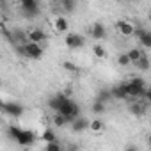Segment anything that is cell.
<instances>
[{
	"label": "cell",
	"instance_id": "1",
	"mask_svg": "<svg viewBox=\"0 0 151 151\" xmlns=\"http://www.w3.org/2000/svg\"><path fill=\"white\" fill-rule=\"evenodd\" d=\"M59 114H62V116L68 119V123L71 124L75 119L80 117V107H78V103H75L71 98H68V100L64 101V105H62V109H60Z\"/></svg>",
	"mask_w": 151,
	"mask_h": 151
},
{
	"label": "cell",
	"instance_id": "2",
	"mask_svg": "<svg viewBox=\"0 0 151 151\" xmlns=\"http://www.w3.org/2000/svg\"><path fill=\"white\" fill-rule=\"evenodd\" d=\"M130 84V100H135V98H144L146 100V91H147V86L142 78L139 77H133L128 80Z\"/></svg>",
	"mask_w": 151,
	"mask_h": 151
},
{
	"label": "cell",
	"instance_id": "3",
	"mask_svg": "<svg viewBox=\"0 0 151 151\" xmlns=\"http://www.w3.org/2000/svg\"><path fill=\"white\" fill-rule=\"evenodd\" d=\"M2 110H4V114H7V116H11V117H20V116L25 112V109H23L20 103H16V101H6V103L2 105Z\"/></svg>",
	"mask_w": 151,
	"mask_h": 151
},
{
	"label": "cell",
	"instance_id": "4",
	"mask_svg": "<svg viewBox=\"0 0 151 151\" xmlns=\"http://www.w3.org/2000/svg\"><path fill=\"white\" fill-rule=\"evenodd\" d=\"M64 41H66V46H68V48H71V50L82 48V46L86 45V39H84V36H82V34H75V32L68 34Z\"/></svg>",
	"mask_w": 151,
	"mask_h": 151
},
{
	"label": "cell",
	"instance_id": "5",
	"mask_svg": "<svg viewBox=\"0 0 151 151\" xmlns=\"http://www.w3.org/2000/svg\"><path fill=\"white\" fill-rule=\"evenodd\" d=\"M22 9L25 13L27 18H36L37 13H39V4L36 2V0H22Z\"/></svg>",
	"mask_w": 151,
	"mask_h": 151
},
{
	"label": "cell",
	"instance_id": "6",
	"mask_svg": "<svg viewBox=\"0 0 151 151\" xmlns=\"http://www.w3.org/2000/svg\"><path fill=\"white\" fill-rule=\"evenodd\" d=\"M27 37H29V43H36V45H41V43H45L48 39L46 32L43 29H37V27L27 30Z\"/></svg>",
	"mask_w": 151,
	"mask_h": 151
},
{
	"label": "cell",
	"instance_id": "7",
	"mask_svg": "<svg viewBox=\"0 0 151 151\" xmlns=\"http://www.w3.org/2000/svg\"><path fill=\"white\" fill-rule=\"evenodd\" d=\"M43 53H45V50H43L41 45H36V43H27L25 45V57L37 60V59L43 57Z\"/></svg>",
	"mask_w": 151,
	"mask_h": 151
},
{
	"label": "cell",
	"instance_id": "8",
	"mask_svg": "<svg viewBox=\"0 0 151 151\" xmlns=\"http://www.w3.org/2000/svg\"><path fill=\"white\" fill-rule=\"evenodd\" d=\"M116 29H117V32L121 34V36H132V34H135V25L132 23V22H128V20H119V22H116Z\"/></svg>",
	"mask_w": 151,
	"mask_h": 151
},
{
	"label": "cell",
	"instance_id": "9",
	"mask_svg": "<svg viewBox=\"0 0 151 151\" xmlns=\"http://www.w3.org/2000/svg\"><path fill=\"white\" fill-rule=\"evenodd\" d=\"M68 98H69V96H66V94L59 93V94H55V96H52V98L48 100V107H50L55 114H59V112H60V109H62V105H64V101H66Z\"/></svg>",
	"mask_w": 151,
	"mask_h": 151
},
{
	"label": "cell",
	"instance_id": "10",
	"mask_svg": "<svg viewBox=\"0 0 151 151\" xmlns=\"http://www.w3.org/2000/svg\"><path fill=\"white\" fill-rule=\"evenodd\" d=\"M135 36H137L139 43H140L144 48H151V30H146V29L137 27V29H135Z\"/></svg>",
	"mask_w": 151,
	"mask_h": 151
},
{
	"label": "cell",
	"instance_id": "11",
	"mask_svg": "<svg viewBox=\"0 0 151 151\" xmlns=\"http://www.w3.org/2000/svg\"><path fill=\"white\" fill-rule=\"evenodd\" d=\"M91 126V121L87 119V117H78V119H75L73 123H71V132H75V133H80V132H84V130H87Z\"/></svg>",
	"mask_w": 151,
	"mask_h": 151
},
{
	"label": "cell",
	"instance_id": "12",
	"mask_svg": "<svg viewBox=\"0 0 151 151\" xmlns=\"http://www.w3.org/2000/svg\"><path fill=\"white\" fill-rule=\"evenodd\" d=\"M89 32H91V37L96 39V41H101V39L107 37V29H105V25H101V23H94V25L89 29Z\"/></svg>",
	"mask_w": 151,
	"mask_h": 151
},
{
	"label": "cell",
	"instance_id": "13",
	"mask_svg": "<svg viewBox=\"0 0 151 151\" xmlns=\"http://www.w3.org/2000/svg\"><path fill=\"white\" fill-rule=\"evenodd\" d=\"M16 142L20 146H32L34 144V133L29 132V130H22V133H20V137H18Z\"/></svg>",
	"mask_w": 151,
	"mask_h": 151
},
{
	"label": "cell",
	"instance_id": "14",
	"mask_svg": "<svg viewBox=\"0 0 151 151\" xmlns=\"http://www.w3.org/2000/svg\"><path fill=\"white\" fill-rule=\"evenodd\" d=\"M130 112L135 116V117H142L144 114H146V105L142 103V101H132L130 103Z\"/></svg>",
	"mask_w": 151,
	"mask_h": 151
},
{
	"label": "cell",
	"instance_id": "15",
	"mask_svg": "<svg viewBox=\"0 0 151 151\" xmlns=\"http://www.w3.org/2000/svg\"><path fill=\"white\" fill-rule=\"evenodd\" d=\"M53 29H55L57 32H66V30L69 29V22H68L64 16H57L55 22H53Z\"/></svg>",
	"mask_w": 151,
	"mask_h": 151
},
{
	"label": "cell",
	"instance_id": "16",
	"mask_svg": "<svg viewBox=\"0 0 151 151\" xmlns=\"http://www.w3.org/2000/svg\"><path fill=\"white\" fill-rule=\"evenodd\" d=\"M128 57H130V60H132V64H137L140 59H142V55H144V52L140 50V48H130L128 52Z\"/></svg>",
	"mask_w": 151,
	"mask_h": 151
},
{
	"label": "cell",
	"instance_id": "17",
	"mask_svg": "<svg viewBox=\"0 0 151 151\" xmlns=\"http://www.w3.org/2000/svg\"><path fill=\"white\" fill-rule=\"evenodd\" d=\"M110 100H114L110 89H101V91L98 93V96H96V101H101V103H105V105H107Z\"/></svg>",
	"mask_w": 151,
	"mask_h": 151
},
{
	"label": "cell",
	"instance_id": "18",
	"mask_svg": "<svg viewBox=\"0 0 151 151\" xmlns=\"http://www.w3.org/2000/svg\"><path fill=\"white\" fill-rule=\"evenodd\" d=\"M112 96H114V100H128V96H126V93L123 91V87H121V84H117V86H114L112 89Z\"/></svg>",
	"mask_w": 151,
	"mask_h": 151
},
{
	"label": "cell",
	"instance_id": "19",
	"mask_svg": "<svg viewBox=\"0 0 151 151\" xmlns=\"http://www.w3.org/2000/svg\"><path fill=\"white\" fill-rule=\"evenodd\" d=\"M41 140L46 142V144H48V142H55V140H57V135H55V132H53L52 128H46V130L41 133Z\"/></svg>",
	"mask_w": 151,
	"mask_h": 151
},
{
	"label": "cell",
	"instance_id": "20",
	"mask_svg": "<svg viewBox=\"0 0 151 151\" xmlns=\"http://www.w3.org/2000/svg\"><path fill=\"white\" fill-rule=\"evenodd\" d=\"M135 66H137V69H139V71H147V69L151 68V60H149V57L144 53V55H142V59H140Z\"/></svg>",
	"mask_w": 151,
	"mask_h": 151
},
{
	"label": "cell",
	"instance_id": "21",
	"mask_svg": "<svg viewBox=\"0 0 151 151\" xmlns=\"http://www.w3.org/2000/svg\"><path fill=\"white\" fill-rule=\"evenodd\" d=\"M59 6H60L66 13H73L75 7H77V2H75V0H60Z\"/></svg>",
	"mask_w": 151,
	"mask_h": 151
},
{
	"label": "cell",
	"instance_id": "22",
	"mask_svg": "<svg viewBox=\"0 0 151 151\" xmlns=\"http://www.w3.org/2000/svg\"><path fill=\"white\" fill-rule=\"evenodd\" d=\"M103 128H105L103 121H100V119H94V121H91V126H89V130H91V132H94V133H100V132H103Z\"/></svg>",
	"mask_w": 151,
	"mask_h": 151
},
{
	"label": "cell",
	"instance_id": "23",
	"mask_svg": "<svg viewBox=\"0 0 151 151\" xmlns=\"http://www.w3.org/2000/svg\"><path fill=\"white\" fill-rule=\"evenodd\" d=\"M52 123L57 126V128H60V126H64V124H68V119L62 116V114H53V119H52Z\"/></svg>",
	"mask_w": 151,
	"mask_h": 151
},
{
	"label": "cell",
	"instance_id": "24",
	"mask_svg": "<svg viewBox=\"0 0 151 151\" xmlns=\"http://www.w3.org/2000/svg\"><path fill=\"white\" fill-rule=\"evenodd\" d=\"M43 151H62V146H60L59 140H55V142H48V144H45Z\"/></svg>",
	"mask_w": 151,
	"mask_h": 151
},
{
	"label": "cell",
	"instance_id": "25",
	"mask_svg": "<svg viewBox=\"0 0 151 151\" xmlns=\"http://www.w3.org/2000/svg\"><path fill=\"white\" fill-rule=\"evenodd\" d=\"M93 53H94L96 57H100V59H105V57H107V52H105V48H103L101 45H94V46H93Z\"/></svg>",
	"mask_w": 151,
	"mask_h": 151
},
{
	"label": "cell",
	"instance_id": "26",
	"mask_svg": "<svg viewBox=\"0 0 151 151\" xmlns=\"http://www.w3.org/2000/svg\"><path fill=\"white\" fill-rule=\"evenodd\" d=\"M117 64H119V66H123V68H126V66H130V64H132V60H130V57H128V53H121V55L117 57Z\"/></svg>",
	"mask_w": 151,
	"mask_h": 151
},
{
	"label": "cell",
	"instance_id": "27",
	"mask_svg": "<svg viewBox=\"0 0 151 151\" xmlns=\"http://www.w3.org/2000/svg\"><path fill=\"white\" fill-rule=\"evenodd\" d=\"M91 110H93L94 114H103V112H105V103H101V101H96V100H94V103H93Z\"/></svg>",
	"mask_w": 151,
	"mask_h": 151
},
{
	"label": "cell",
	"instance_id": "28",
	"mask_svg": "<svg viewBox=\"0 0 151 151\" xmlns=\"http://www.w3.org/2000/svg\"><path fill=\"white\" fill-rule=\"evenodd\" d=\"M20 133H22V128H20V126H9V135H11V139L18 140Z\"/></svg>",
	"mask_w": 151,
	"mask_h": 151
},
{
	"label": "cell",
	"instance_id": "29",
	"mask_svg": "<svg viewBox=\"0 0 151 151\" xmlns=\"http://www.w3.org/2000/svg\"><path fill=\"white\" fill-rule=\"evenodd\" d=\"M62 66H64V69H68V71H71V73H77V71H78V68L75 66L73 62H69V60H66Z\"/></svg>",
	"mask_w": 151,
	"mask_h": 151
},
{
	"label": "cell",
	"instance_id": "30",
	"mask_svg": "<svg viewBox=\"0 0 151 151\" xmlns=\"http://www.w3.org/2000/svg\"><path fill=\"white\" fill-rule=\"evenodd\" d=\"M146 101L151 103V86H147V91H146Z\"/></svg>",
	"mask_w": 151,
	"mask_h": 151
},
{
	"label": "cell",
	"instance_id": "31",
	"mask_svg": "<svg viewBox=\"0 0 151 151\" xmlns=\"http://www.w3.org/2000/svg\"><path fill=\"white\" fill-rule=\"evenodd\" d=\"M124 151H139V147H137V146H133V144H130V146H126V147H124Z\"/></svg>",
	"mask_w": 151,
	"mask_h": 151
},
{
	"label": "cell",
	"instance_id": "32",
	"mask_svg": "<svg viewBox=\"0 0 151 151\" xmlns=\"http://www.w3.org/2000/svg\"><path fill=\"white\" fill-rule=\"evenodd\" d=\"M68 151H78V146H69Z\"/></svg>",
	"mask_w": 151,
	"mask_h": 151
},
{
	"label": "cell",
	"instance_id": "33",
	"mask_svg": "<svg viewBox=\"0 0 151 151\" xmlns=\"http://www.w3.org/2000/svg\"><path fill=\"white\" fill-rule=\"evenodd\" d=\"M146 140H147V146H149V147H151V133H149V135H147V139H146Z\"/></svg>",
	"mask_w": 151,
	"mask_h": 151
},
{
	"label": "cell",
	"instance_id": "34",
	"mask_svg": "<svg viewBox=\"0 0 151 151\" xmlns=\"http://www.w3.org/2000/svg\"><path fill=\"white\" fill-rule=\"evenodd\" d=\"M147 20H149V22H151V11H149V14H147Z\"/></svg>",
	"mask_w": 151,
	"mask_h": 151
}]
</instances>
